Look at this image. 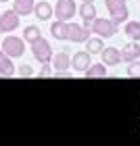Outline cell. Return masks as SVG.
Returning <instances> with one entry per match:
<instances>
[{
    "mask_svg": "<svg viewBox=\"0 0 140 146\" xmlns=\"http://www.w3.org/2000/svg\"><path fill=\"white\" fill-rule=\"evenodd\" d=\"M105 6H107V11H109V19L115 25H121L123 21H128L130 11H128L125 0H105Z\"/></svg>",
    "mask_w": 140,
    "mask_h": 146,
    "instance_id": "obj_1",
    "label": "cell"
},
{
    "mask_svg": "<svg viewBox=\"0 0 140 146\" xmlns=\"http://www.w3.org/2000/svg\"><path fill=\"white\" fill-rule=\"evenodd\" d=\"M117 27L119 25H115L109 17H96L94 21L90 23V31L96 34L98 38H113L117 34Z\"/></svg>",
    "mask_w": 140,
    "mask_h": 146,
    "instance_id": "obj_2",
    "label": "cell"
},
{
    "mask_svg": "<svg viewBox=\"0 0 140 146\" xmlns=\"http://www.w3.org/2000/svg\"><path fill=\"white\" fill-rule=\"evenodd\" d=\"M31 54L38 63L42 65H50L52 61V48H50V42L44 38H38L36 42H31Z\"/></svg>",
    "mask_w": 140,
    "mask_h": 146,
    "instance_id": "obj_3",
    "label": "cell"
},
{
    "mask_svg": "<svg viewBox=\"0 0 140 146\" xmlns=\"http://www.w3.org/2000/svg\"><path fill=\"white\" fill-rule=\"evenodd\" d=\"M0 48H2V50H4V54H6V56H11V58L23 56V52H25V40H23V38H19V36H6Z\"/></svg>",
    "mask_w": 140,
    "mask_h": 146,
    "instance_id": "obj_4",
    "label": "cell"
},
{
    "mask_svg": "<svg viewBox=\"0 0 140 146\" xmlns=\"http://www.w3.org/2000/svg\"><path fill=\"white\" fill-rule=\"evenodd\" d=\"M55 15L59 21H71L77 13V6H75V0H57L55 9H52Z\"/></svg>",
    "mask_w": 140,
    "mask_h": 146,
    "instance_id": "obj_5",
    "label": "cell"
},
{
    "mask_svg": "<svg viewBox=\"0 0 140 146\" xmlns=\"http://www.w3.org/2000/svg\"><path fill=\"white\" fill-rule=\"evenodd\" d=\"M90 27H86V25H79V23H73V21H67V40L75 44H84L86 40L90 38Z\"/></svg>",
    "mask_w": 140,
    "mask_h": 146,
    "instance_id": "obj_6",
    "label": "cell"
},
{
    "mask_svg": "<svg viewBox=\"0 0 140 146\" xmlns=\"http://www.w3.org/2000/svg\"><path fill=\"white\" fill-rule=\"evenodd\" d=\"M19 27V15L15 11L0 13V34H11Z\"/></svg>",
    "mask_w": 140,
    "mask_h": 146,
    "instance_id": "obj_7",
    "label": "cell"
},
{
    "mask_svg": "<svg viewBox=\"0 0 140 146\" xmlns=\"http://www.w3.org/2000/svg\"><path fill=\"white\" fill-rule=\"evenodd\" d=\"M90 52L88 50H77L75 54L71 56V67L75 69V71H86L92 65V61H90Z\"/></svg>",
    "mask_w": 140,
    "mask_h": 146,
    "instance_id": "obj_8",
    "label": "cell"
},
{
    "mask_svg": "<svg viewBox=\"0 0 140 146\" xmlns=\"http://www.w3.org/2000/svg\"><path fill=\"white\" fill-rule=\"evenodd\" d=\"M52 67H55V71H67V69H71V56H69V52H67V48L65 50H61V52H57V54H52Z\"/></svg>",
    "mask_w": 140,
    "mask_h": 146,
    "instance_id": "obj_9",
    "label": "cell"
},
{
    "mask_svg": "<svg viewBox=\"0 0 140 146\" xmlns=\"http://www.w3.org/2000/svg\"><path fill=\"white\" fill-rule=\"evenodd\" d=\"M77 13H79V17H82V25H86V27H90V23L96 19V6H94V2H82V6L77 9Z\"/></svg>",
    "mask_w": 140,
    "mask_h": 146,
    "instance_id": "obj_10",
    "label": "cell"
},
{
    "mask_svg": "<svg viewBox=\"0 0 140 146\" xmlns=\"http://www.w3.org/2000/svg\"><path fill=\"white\" fill-rule=\"evenodd\" d=\"M101 56H103V63L107 65V67H115V65L121 63V52H119V48H113V46L103 48Z\"/></svg>",
    "mask_w": 140,
    "mask_h": 146,
    "instance_id": "obj_11",
    "label": "cell"
},
{
    "mask_svg": "<svg viewBox=\"0 0 140 146\" xmlns=\"http://www.w3.org/2000/svg\"><path fill=\"white\" fill-rule=\"evenodd\" d=\"M11 2H13V11H15L19 17H27V15L34 13L36 0H11Z\"/></svg>",
    "mask_w": 140,
    "mask_h": 146,
    "instance_id": "obj_12",
    "label": "cell"
},
{
    "mask_svg": "<svg viewBox=\"0 0 140 146\" xmlns=\"http://www.w3.org/2000/svg\"><path fill=\"white\" fill-rule=\"evenodd\" d=\"M119 52H121V61H125V63L136 61V58H140V44L138 42H130V44H125Z\"/></svg>",
    "mask_w": 140,
    "mask_h": 146,
    "instance_id": "obj_13",
    "label": "cell"
},
{
    "mask_svg": "<svg viewBox=\"0 0 140 146\" xmlns=\"http://www.w3.org/2000/svg\"><path fill=\"white\" fill-rule=\"evenodd\" d=\"M52 6H50V2H46V0H42V2H38V4H34V15L40 19V21H48V19L52 17Z\"/></svg>",
    "mask_w": 140,
    "mask_h": 146,
    "instance_id": "obj_14",
    "label": "cell"
},
{
    "mask_svg": "<svg viewBox=\"0 0 140 146\" xmlns=\"http://www.w3.org/2000/svg\"><path fill=\"white\" fill-rule=\"evenodd\" d=\"M0 75H4V77H13L15 75V65H13L11 56L4 54L2 48H0Z\"/></svg>",
    "mask_w": 140,
    "mask_h": 146,
    "instance_id": "obj_15",
    "label": "cell"
},
{
    "mask_svg": "<svg viewBox=\"0 0 140 146\" xmlns=\"http://www.w3.org/2000/svg\"><path fill=\"white\" fill-rule=\"evenodd\" d=\"M84 75L88 77V79H103V77H107V65L105 63L90 65V67L84 71Z\"/></svg>",
    "mask_w": 140,
    "mask_h": 146,
    "instance_id": "obj_16",
    "label": "cell"
},
{
    "mask_svg": "<svg viewBox=\"0 0 140 146\" xmlns=\"http://www.w3.org/2000/svg\"><path fill=\"white\" fill-rule=\"evenodd\" d=\"M50 34L55 40H67V21H57L50 25Z\"/></svg>",
    "mask_w": 140,
    "mask_h": 146,
    "instance_id": "obj_17",
    "label": "cell"
},
{
    "mask_svg": "<svg viewBox=\"0 0 140 146\" xmlns=\"http://www.w3.org/2000/svg\"><path fill=\"white\" fill-rule=\"evenodd\" d=\"M123 34L128 36L132 42H140V23L138 21H128L123 27Z\"/></svg>",
    "mask_w": 140,
    "mask_h": 146,
    "instance_id": "obj_18",
    "label": "cell"
},
{
    "mask_svg": "<svg viewBox=\"0 0 140 146\" xmlns=\"http://www.w3.org/2000/svg\"><path fill=\"white\" fill-rule=\"evenodd\" d=\"M103 48H105L103 38L94 36V38H88V40H86V50H88L90 54H101V50H103Z\"/></svg>",
    "mask_w": 140,
    "mask_h": 146,
    "instance_id": "obj_19",
    "label": "cell"
},
{
    "mask_svg": "<svg viewBox=\"0 0 140 146\" xmlns=\"http://www.w3.org/2000/svg\"><path fill=\"white\" fill-rule=\"evenodd\" d=\"M38 38H42V31H40V27H38V25H27V27L23 29V40H25L27 44L36 42Z\"/></svg>",
    "mask_w": 140,
    "mask_h": 146,
    "instance_id": "obj_20",
    "label": "cell"
},
{
    "mask_svg": "<svg viewBox=\"0 0 140 146\" xmlns=\"http://www.w3.org/2000/svg\"><path fill=\"white\" fill-rule=\"evenodd\" d=\"M128 75L130 77H140V58H136V61H130V65H128Z\"/></svg>",
    "mask_w": 140,
    "mask_h": 146,
    "instance_id": "obj_21",
    "label": "cell"
},
{
    "mask_svg": "<svg viewBox=\"0 0 140 146\" xmlns=\"http://www.w3.org/2000/svg\"><path fill=\"white\" fill-rule=\"evenodd\" d=\"M19 77H34V69H31V65H21V67H19Z\"/></svg>",
    "mask_w": 140,
    "mask_h": 146,
    "instance_id": "obj_22",
    "label": "cell"
},
{
    "mask_svg": "<svg viewBox=\"0 0 140 146\" xmlns=\"http://www.w3.org/2000/svg\"><path fill=\"white\" fill-rule=\"evenodd\" d=\"M50 75H52V71H50V67H48V65H44V69L38 73V77H50Z\"/></svg>",
    "mask_w": 140,
    "mask_h": 146,
    "instance_id": "obj_23",
    "label": "cell"
},
{
    "mask_svg": "<svg viewBox=\"0 0 140 146\" xmlns=\"http://www.w3.org/2000/svg\"><path fill=\"white\" fill-rule=\"evenodd\" d=\"M82 2H94V0H82Z\"/></svg>",
    "mask_w": 140,
    "mask_h": 146,
    "instance_id": "obj_24",
    "label": "cell"
},
{
    "mask_svg": "<svg viewBox=\"0 0 140 146\" xmlns=\"http://www.w3.org/2000/svg\"><path fill=\"white\" fill-rule=\"evenodd\" d=\"M0 2H11V0H0Z\"/></svg>",
    "mask_w": 140,
    "mask_h": 146,
    "instance_id": "obj_25",
    "label": "cell"
}]
</instances>
